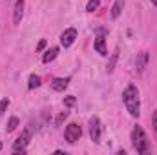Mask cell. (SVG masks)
I'll list each match as a JSON object with an SVG mask.
<instances>
[{"label": "cell", "mask_w": 157, "mask_h": 155, "mask_svg": "<svg viewBox=\"0 0 157 155\" xmlns=\"http://www.w3.org/2000/svg\"><path fill=\"white\" fill-rule=\"evenodd\" d=\"M152 4H154V6H157V0H152Z\"/></svg>", "instance_id": "7402d4cb"}, {"label": "cell", "mask_w": 157, "mask_h": 155, "mask_svg": "<svg viewBox=\"0 0 157 155\" xmlns=\"http://www.w3.org/2000/svg\"><path fill=\"white\" fill-rule=\"evenodd\" d=\"M152 122H154V130H155V135H157V112H154V119H152Z\"/></svg>", "instance_id": "44dd1931"}, {"label": "cell", "mask_w": 157, "mask_h": 155, "mask_svg": "<svg viewBox=\"0 0 157 155\" xmlns=\"http://www.w3.org/2000/svg\"><path fill=\"white\" fill-rule=\"evenodd\" d=\"M99 6H101V0H88V4H86V11H88V13H93V11L99 9Z\"/></svg>", "instance_id": "9a60e30c"}, {"label": "cell", "mask_w": 157, "mask_h": 155, "mask_svg": "<svg viewBox=\"0 0 157 155\" xmlns=\"http://www.w3.org/2000/svg\"><path fill=\"white\" fill-rule=\"evenodd\" d=\"M124 0H115L113 2V6H112V18H119L121 17V13H122V9H124Z\"/></svg>", "instance_id": "7c38bea8"}, {"label": "cell", "mask_w": 157, "mask_h": 155, "mask_svg": "<svg viewBox=\"0 0 157 155\" xmlns=\"http://www.w3.org/2000/svg\"><path fill=\"white\" fill-rule=\"evenodd\" d=\"M106 29L104 28H99L97 29V35H95V42H93V47H95V51L99 53V55H102V57H106L108 55V47H106Z\"/></svg>", "instance_id": "5b68a950"}, {"label": "cell", "mask_w": 157, "mask_h": 155, "mask_svg": "<svg viewBox=\"0 0 157 155\" xmlns=\"http://www.w3.org/2000/svg\"><path fill=\"white\" fill-rule=\"evenodd\" d=\"M75 40H77V29L75 28H68L60 33V46L62 47H71Z\"/></svg>", "instance_id": "52a82bcc"}, {"label": "cell", "mask_w": 157, "mask_h": 155, "mask_svg": "<svg viewBox=\"0 0 157 155\" xmlns=\"http://www.w3.org/2000/svg\"><path fill=\"white\" fill-rule=\"evenodd\" d=\"M102 131H104V128H102L101 119H99V117H91V119H90V137H91V141H93L95 144L101 142Z\"/></svg>", "instance_id": "277c9868"}, {"label": "cell", "mask_w": 157, "mask_h": 155, "mask_svg": "<svg viewBox=\"0 0 157 155\" xmlns=\"http://www.w3.org/2000/svg\"><path fill=\"white\" fill-rule=\"evenodd\" d=\"M117 60H119V49H115V51L112 53V59H110L108 66H106V71H108V73H113V70H115V64H117Z\"/></svg>", "instance_id": "4fadbf2b"}, {"label": "cell", "mask_w": 157, "mask_h": 155, "mask_svg": "<svg viewBox=\"0 0 157 155\" xmlns=\"http://www.w3.org/2000/svg\"><path fill=\"white\" fill-rule=\"evenodd\" d=\"M122 102L126 106V112L133 117V119H137V117L141 115V97H139L137 86L128 84L124 88V91H122Z\"/></svg>", "instance_id": "6da1fadb"}, {"label": "cell", "mask_w": 157, "mask_h": 155, "mask_svg": "<svg viewBox=\"0 0 157 155\" xmlns=\"http://www.w3.org/2000/svg\"><path fill=\"white\" fill-rule=\"evenodd\" d=\"M148 53L146 51H141L139 55H137V60H135V68H137V73H143L144 70H146V66H148Z\"/></svg>", "instance_id": "30bf717a"}, {"label": "cell", "mask_w": 157, "mask_h": 155, "mask_svg": "<svg viewBox=\"0 0 157 155\" xmlns=\"http://www.w3.org/2000/svg\"><path fill=\"white\" fill-rule=\"evenodd\" d=\"M17 128H18V119L17 117H11L7 120V131H15Z\"/></svg>", "instance_id": "2e32d148"}, {"label": "cell", "mask_w": 157, "mask_h": 155, "mask_svg": "<svg viewBox=\"0 0 157 155\" xmlns=\"http://www.w3.org/2000/svg\"><path fill=\"white\" fill-rule=\"evenodd\" d=\"M29 141H31V130H29V128H26V130H22V131H20V135H18V137H17V141L13 142L11 152H13V153H24V152L28 150Z\"/></svg>", "instance_id": "3957f363"}, {"label": "cell", "mask_w": 157, "mask_h": 155, "mask_svg": "<svg viewBox=\"0 0 157 155\" xmlns=\"http://www.w3.org/2000/svg\"><path fill=\"white\" fill-rule=\"evenodd\" d=\"M7 106H9V100H7V99H2V100H0V113H4V112L7 110Z\"/></svg>", "instance_id": "d6986e66"}, {"label": "cell", "mask_w": 157, "mask_h": 155, "mask_svg": "<svg viewBox=\"0 0 157 155\" xmlns=\"http://www.w3.org/2000/svg\"><path fill=\"white\" fill-rule=\"evenodd\" d=\"M49 84H51V89L53 91H64L68 88V84H70V77H66V78L57 77V78H53Z\"/></svg>", "instance_id": "9c48e42d"}, {"label": "cell", "mask_w": 157, "mask_h": 155, "mask_svg": "<svg viewBox=\"0 0 157 155\" xmlns=\"http://www.w3.org/2000/svg\"><path fill=\"white\" fill-rule=\"evenodd\" d=\"M2 148H4V144H2V142H0V152H2Z\"/></svg>", "instance_id": "603a6c76"}, {"label": "cell", "mask_w": 157, "mask_h": 155, "mask_svg": "<svg viewBox=\"0 0 157 155\" xmlns=\"http://www.w3.org/2000/svg\"><path fill=\"white\" fill-rule=\"evenodd\" d=\"M80 135H82V130H80V126H78L77 122H70L66 126V130H64V137H66V141L70 144H75L80 139Z\"/></svg>", "instance_id": "8992f818"}, {"label": "cell", "mask_w": 157, "mask_h": 155, "mask_svg": "<svg viewBox=\"0 0 157 155\" xmlns=\"http://www.w3.org/2000/svg\"><path fill=\"white\" fill-rule=\"evenodd\" d=\"M44 47H46V40L42 39V40H40V42H39V46H37V51H42Z\"/></svg>", "instance_id": "ffe728a7"}, {"label": "cell", "mask_w": 157, "mask_h": 155, "mask_svg": "<svg viewBox=\"0 0 157 155\" xmlns=\"http://www.w3.org/2000/svg\"><path fill=\"white\" fill-rule=\"evenodd\" d=\"M68 117H70V112H60V113L57 115V119H55V124H57V126H62V122H64Z\"/></svg>", "instance_id": "e0dca14e"}, {"label": "cell", "mask_w": 157, "mask_h": 155, "mask_svg": "<svg viewBox=\"0 0 157 155\" xmlns=\"http://www.w3.org/2000/svg\"><path fill=\"white\" fill-rule=\"evenodd\" d=\"M40 84H42V78H40L39 75H29V78H28V88H29V89L40 88Z\"/></svg>", "instance_id": "5bb4252c"}, {"label": "cell", "mask_w": 157, "mask_h": 155, "mask_svg": "<svg viewBox=\"0 0 157 155\" xmlns=\"http://www.w3.org/2000/svg\"><path fill=\"white\" fill-rule=\"evenodd\" d=\"M57 57H59V47H57V46H53V47L46 49V53L42 55V62H44V64H49V62H53Z\"/></svg>", "instance_id": "8fae6325"}, {"label": "cell", "mask_w": 157, "mask_h": 155, "mask_svg": "<svg viewBox=\"0 0 157 155\" xmlns=\"http://www.w3.org/2000/svg\"><path fill=\"white\" fill-rule=\"evenodd\" d=\"M130 139H132V146L137 153H146L150 150V142H148V137L144 133V130L141 126H135L130 133Z\"/></svg>", "instance_id": "7a4b0ae2"}, {"label": "cell", "mask_w": 157, "mask_h": 155, "mask_svg": "<svg viewBox=\"0 0 157 155\" xmlns=\"http://www.w3.org/2000/svg\"><path fill=\"white\" fill-rule=\"evenodd\" d=\"M24 6H26V0H17V2H15V7H13V22H15V26H18V24L22 22Z\"/></svg>", "instance_id": "ba28073f"}, {"label": "cell", "mask_w": 157, "mask_h": 155, "mask_svg": "<svg viewBox=\"0 0 157 155\" xmlns=\"http://www.w3.org/2000/svg\"><path fill=\"white\" fill-rule=\"evenodd\" d=\"M64 104H66L68 108H71V106H75V97H73V95H70V97H66V99H64Z\"/></svg>", "instance_id": "ac0fdd59"}]
</instances>
